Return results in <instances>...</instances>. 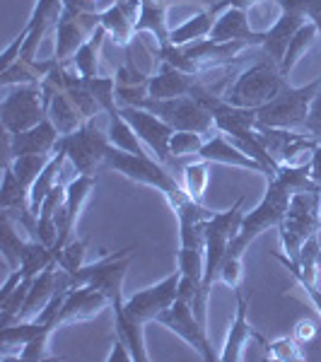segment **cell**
Segmentation results:
<instances>
[{
    "instance_id": "cell-1",
    "label": "cell",
    "mask_w": 321,
    "mask_h": 362,
    "mask_svg": "<svg viewBox=\"0 0 321 362\" xmlns=\"http://www.w3.org/2000/svg\"><path fill=\"white\" fill-rule=\"evenodd\" d=\"M290 198H293V194H290L276 177L268 179V189H266L264 198H261L259 206H256L252 213H244L242 227H239L237 235L230 239V247H227L225 259L242 261L249 249V244H252L261 232L271 230V227H278L283 223L285 213H288V206H290Z\"/></svg>"
},
{
    "instance_id": "cell-2",
    "label": "cell",
    "mask_w": 321,
    "mask_h": 362,
    "mask_svg": "<svg viewBox=\"0 0 321 362\" xmlns=\"http://www.w3.org/2000/svg\"><path fill=\"white\" fill-rule=\"evenodd\" d=\"M107 167L116 169V172L124 174L126 179L136 181V184L157 189L160 194H165L172 208L182 206L186 198H191L186 194L184 186L174 179V174H169L162 162H155L153 157H148V155H133L112 145L107 153Z\"/></svg>"
},
{
    "instance_id": "cell-3",
    "label": "cell",
    "mask_w": 321,
    "mask_h": 362,
    "mask_svg": "<svg viewBox=\"0 0 321 362\" xmlns=\"http://www.w3.org/2000/svg\"><path fill=\"white\" fill-rule=\"evenodd\" d=\"M288 80H285L283 70L276 61L266 58L261 63H254L235 80V85L225 92L223 99L232 107L242 109H261L271 99H276L285 90Z\"/></svg>"
},
{
    "instance_id": "cell-4",
    "label": "cell",
    "mask_w": 321,
    "mask_h": 362,
    "mask_svg": "<svg viewBox=\"0 0 321 362\" xmlns=\"http://www.w3.org/2000/svg\"><path fill=\"white\" fill-rule=\"evenodd\" d=\"M321 227V191H302L290 198L288 213L278 225L283 251L290 259H297L302 244Z\"/></svg>"
},
{
    "instance_id": "cell-5",
    "label": "cell",
    "mask_w": 321,
    "mask_h": 362,
    "mask_svg": "<svg viewBox=\"0 0 321 362\" xmlns=\"http://www.w3.org/2000/svg\"><path fill=\"white\" fill-rule=\"evenodd\" d=\"M319 87H321V78H317L314 83H309L305 87L285 85V90L276 99H271L261 109H256V121L271 128H285V131L305 128L309 107H312V99L317 97Z\"/></svg>"
},
{
    "instance_id": "cell-6",
    "label": "cell",
    "mask_w": 321,
    "mask_h": 362,
    "mask_svg": "<svg viewBox=\"0 0 321 362\" xmlns=\"http://www.w3.org/2000/svg\"><path fill=\"white\" fill-rule=\"evenodd\" d=\"M46 114H49V102H46L42 83L17 85L0 104V121H3L5 133L29 131L42 124Z\"/></svg>"
},
{
    "instance_id": "cell-7",
    "label": "cell",
    "mask_w": 321,
    "mask_h": 362,
    "mask_svg": "<svg viewBox=\"0 0 321 362\" xmlns=\"http://www.w3.org/2000/svg\"><path fill=\"white\" fill-rule=\"evenodd\" d=\"M138 107L160 116V119L172 126L174 131H196V133H201V136H208L215 126L213 114H210L206 104H203L201 99H196L194 95L174 97V99L145 97Z\"/></svg>"
},
{
    "instance_id": "cell-8",
    "label": "cell",
    "mask_w": 321,
    "mask_h": 362,
    "mask_svg": "<svg viewBox=\"0 0 321 362\" xmlns=\"http://www.w3.org/2000/svg\"><path fill=\"white\" fill-rule=\"evenodd\" d=\"M63 143L68 150V160L75 165L78 174L97 177L99 169L107 167V153L112 148V140H109V133H102L95 126V119L87 121L70 136H63Z\"/></svg>"
},
{
    "instance_id": "cell-9",
    "label": "cell",
    "mask_w": 321,
    "mask_h": 362,
    "mask_svg": "<svg viewBox=\"0 0 321 362\" xmlns=\"http://www.w3.org/2000/svg\"><path fill=\"white\" fill-rule=\"evenodd\" d=\"M155 321L165 326V329H169L172 334H177L184 343H189V346L194 348L206 362L220 360L218 355L213 353V346H210V341H208L206 324L196 317L191 302L179 300L177 297V302H174L169 309H165V312H162Z\"/></svg>"
},
{
    "instance_id": "cell-10",
    "label": "cell",
    "mask_w": 321,
    "mask_h": 362,
    "mask_svg": "<svg viewBox=\"0 0 321 362\" xmlns=\"http://www.w3.org/2000/svg\"><path fill=\"white\" fill-rule=\"evenodd\" d=\"M179 280H182V273L179 268L172 273V276L162 278L160 283L150 285V288L140 290V293L131 295L126 300V314L131 319L140 321V324H148V321H155L165 309H169L177 302L179 297Z\"/></svg>"
},
{
    "instance_id": "cell-11",
    "label": "cell",
    "mask_w": 321,
    "mask_h": 362,
    "mask_svg": "<svg viewBox=\"0 0 321 362\" xmlns=\"http://www.w3.org/2000/svg\"><path fill=\"white\" fill-rule=\"evenodd\" d=\"M121 116L131 124L136 136L140 138V143L153 150L157 162L167 165L172 160V155H169V138L174 136L172 126L143 107H121Z\"/></svg>"
},
{
    "instance_id": "cell-12",
    "label": "cell",
    "mask_w": 321,
    "mask_h": 362,
    "mask_svg": "<svg viewBox=\"0 0 321 362\" xmlns=\"http://www.w3.org/2000/svg\"><path fill=\"white\" fill-rule=\"evenodd\" d=\"M102 25V13H63L56 27V61L66 63L75 56V51L83 46L97 27Z\"/></svg>"
},
{
    "instance_id": "cell-13",
    "label": "cell",
    "mask_w": 321,
    "mask_h": 362,
    "mask_svg": "<svg viewBox=\"0 0 321 362\" xmlns=\"http://www.w3.org/2000/svg\"><path fill=\"white\" fill-rule=\"evenodd\" d=\"M61 133L54 121L46 116L42 124H37L22 133H5V162H13L17 155H54Z\"/></svg>"
},
{
    "instance_id": "cell-14",
    "label": "cell",
    "mask_w": 321,
    "mask_h": 362,
    "mask_svg": "<svg viewBox=\"0 0 321 362\" xmlns=\"http://www.w3.org/2000/svg\"><path fill=\"white\" fill-rule=\"evenodd\" d=\"M196 157L198 160H206V162H215V165H232V167L252 169V172H256V174H266V177H271V172H268L259 160H254L252 155H247L237 143H232V140L220 131L203 143L201 153H198Z\"/></svg>"
},
{
    "instance_id": "cell-15",
    "label": "cell",
    "mask_w": 321,
    "mask_h": 362,
    "mask_svg": "<svg viewBox=\"0 0 321 362\" xmlns=\"http://www.w3.org/2000/svg\"><path fill=\"white\" fill-rule=\"evenodd\" d=\"M264 32H256L252 29V22H249V13L239 8H227L223 13H218V20H215V27L210 32L208 39L220 44L227 42H249V44H264Z\"/></svg>"
},
{
    "instance_id": "cell-16",
    "label": "cell",
    "mask_w": 321,
    "mask_h": 362,
    "mask_svg": "<svg viewBox=\"0 0 321 362\" xmlns=\"http://www.w3.org/2000/svg\"><path fill=\"white\" fill-rule=\"evenodd\" d=\"M107 307H112V302L102 290L92 288V285H80V288H73L66 295V302H63L61 312H58V324L92 319Z\"/></svg>"
},
{
    "instance_id": "cell-17",
    "label": "cell",
    "mask_w": 321,
    "mask_h": 362,
    "mask_svg": "<svg viewBox=\"0 0 321 362\" xmlns=\"http://www.w3.org/2000/svg\"><path fill=\"white\" fill-rule=\"evenodd\" d=\"M140 15V0H116L102 13V27L116 44L128 46L136 37V22Z\"/></svg>"
},
{
    "instance_id": "cell-18",
    "label": "cell",
    "mask_w": 321,
    "mask_h": 362,
    "mask_svg": "<svg viewBox=\"0 0 321 362\" xmlns=\"http://www.w3.org/2000/svg\"><path fill=\"white\" fill-rule=\"evenodd\" d=\"M305 22H307L305 15L295 13V10H280L278 20L264 32L266 37H264V44L261 46H264L266 56L280 66L285 58V51H288V46H290V39L295 37V32L305 25Z\"/></svg>"
},
{
    "instance_id": "cell-19",
    "label": "cell",
    "mask_w": 321,
    "mask_h": 362,
    "mask_svg": "<svg viewBox=\"0 0 321 362\" xmlns=\"http://www.w3.org/2000/svg\"><path fill=\"white\" fill-rule=\"evenodd\" d=\"M198 85L196 75L186 73V70L174 68L172 63L162 61L160 73L153 75L148 83V97L153 99H174V97H186L194 92Z\"/></svg>"
},
{
    "instance_id": "cell-20",
    "label": "cell",
    "mask_w": 321,
    "mask_h": 362,
    "mask_svg": "<svg viewBox=\"0 0 321 362\" xmlns=\"http://www.w3.org/2000/svg\"><path fill=\"white\" fill-rule=\"evenodd\" d=\"M247 300H244L242 293H237V314L232 319V326L227 331V341H225V348L220 353V360L223 362H237L244 358V346L254 338V331L247 321Z\"/></svg>"
},
{
    "instance_id": "cell-21",
    "label": "cell",
    "mask_w": 321,
    "mask_h": 362,
    "mask_svg": "<svg viewBox=\"0 0 321 362\" xmlns=\"http://www.w3.org/2000/svg\"><path fill=\"white\" fill-rule=\"evenodd\" d=\"M124 305H126V300L112 302L114 321H116V336L126 341V346L131 348V353H133V360H136V362H148L150 355H148V348H145V334H143L145 324H140V321L128 317Z\"/></svg>"
},
{
    "instance_id": "cell-22",
    "label": "cell",
    "mask_w": 321,
    "mask_h": 362,
    "mask_svg": "<svg viewBox=\"0 0 321 362\" xmlns=\"http://www.w3.org/2000/svg\"><path fill=\"white\" fill-rule=\"evenodd\" d=\"M150 32L157 39V44L169 46V22H167V3L160 0H140V15L136 22V34Z\"/></svg>"
},
{
    "instance_id": "cell-23",
    "label": "cell",
    "mask_w": 321,
    "mask_h": 362,
    "mask_svg": "<svg viewBox=\"0 0 321 362\" xmlns=\"http://www.w3.org/2000/svg\"><path fill=\"white\" fill-rule=\"evenodd\" d=\"M3 191H0V208L3 213H8L10 218L20 213H32V206H29V189L17 179L15 169L10 162L3 165Z\"/></svg>"
},
{
    "instance_id": "cell-24",
    "label": "cell",
    "mask_w": 321,
    "mask_h": 362,
    "mask_svg": "<svg viewBox=\"0 0 321 362\" xmlns=\"http://www.w3.org/2000/svg\"><path fill=\"white\" fill-rule=\"evenodd\" d=\"M58 66L56 58L46 63L39 61H27V58H17L10 68L0 70V85L10 87V85H32V83H42L46 75Z\"/></svg>"
},
{
    "instance_id": "cell-25",
    "label": "cell",
    "mask_w": 321,
    "mask_h": 362,
    "mask_svg": "<svg viewBox=\"0 0 321 362\" xmlns=\"http://www.w3.org/2000/svg\"><path fill=\"white\" fill-rule=\"evenodd\" d=\"M215 20H218V13H215L213 8L189 17V20H184L182 25L174 27L172 32H169V44L172 46H189L194 42H201V39H208L210 32H213V27H215Z\"/></svg>"
},
{
    "instance_id": "cell-26",
    "label": "cell",
    "mask_w": 321,
    "mask_h": 362,
    "mask_svg": "<svg viewBox=\"0 0 321 362\" xmlns=\"http://www.w3.org/2000/svg\"><path fill=\"white\" fill-rule=\"evenodd\" d=\"M46 116L54 121V126L58 128V133H61V136H70V133H75L80 126L87 124V121L83 119V114H80V109L75 107V102L70 99V95L66 90L51 95L49 114H46Z\"/></svg>"
},
{
    "instance_id": "cell-27",
    "label": "cell",
    "mask_w": 321,
    "mask_h": 362,
    "mask_svg": "<svg viewBox=\"0 0 321 362\" xmlns=\"http://www.w3.org/2000/svg\"><path fill=\"white\" fill-rule=\"evenodd\" d=\"M17 230H20V225H17L8 213L0 215V251H3V259L10 271H17V268H20L22 251L27 247V242L20 237Z\"/></svg>"
},
{
    "instance_id": "cell-28",
    "label": "cell",
    "mask_w": 321,
    "mask_h": 362,
    "mask_svg": "<svg viewBox=\"0 0 321 362\" xmlns=\"http://www.w3.org/2000/svg\"><path fill=\"white\" fill-rule=\"evenodd\" d=\"M107 37V29L102 25L97 27V32L92 34L87 42L75 51V56L70 58L73 61L75 73H80L83 78H95L97 75V63H99V51H102V42Z\"/></svg>"
},
{
    "instance_id": "cell-29",
    "label": "cell",
    "mask_w": 321,
    "mask_h": 362,
    "mask_svg": "<svg viewBox=\"0 0 321 362\" xmlns=\"http://www.w3.org/2000/svg\"><path fill=\"white\" fill-rule=\"evenodd\" d=\"M314 42H319L317 27H314L312 22H305V25L295 32V37L290 39V46H288V51H285V58H283V63H280V70H283L285 78L293 73V68L300 63V58L312 49Z\"/></svg>"
},
{
    "instance_id": "cell-30",
    "label": "cell",
    "mask_w": 321,
    "mask_h": 362,
    "mask_svg": "<svg viewBox=\"0 0 321 362\" xmlns=\"http://www.w3.org/2000/svg\"><path fill=\"white\" fill-rule=\"evenodd\" d=\"M109 116V140H112L114 148L126 150V153L133 155H145L143 145H140V138L136 136V131L131 128V124L121 116V107L116 112L107 114Z\"/></svg>"
},
{
    "instance_id": "cell-31",
    "label": "cell",
    "mask_w": 321,
    "mask_h": 362,
    "mask_svg": "<svg viewBox=\"0 0 321 362\" xmlns=\"http://www.w3.org/2000/svg\"><path fill=\"white\" fill-rule=\"evenodd\" d=\"M51 264H56L54 249L46 247L39 239H29L25 251H22V264H20V271L25 273V278H37Z\"/></svg>"
},
{
    "instance_id": "cell-32",
    "label": "cell",
    "mask_w": 321,
    "mask_h": 362,
    "mask_svg": "<svg viewBox=\"0 0 321 362\" xmlns=\"http://www.w3.org/2000/svg\"><path fill=\"white\" fill-rule=\"evenodd\" d=\"M51 157L54 155H17L10 165H13L17 179H20L27 189H32V184L37 181L39 174L44 172V167L49 165Z\"/></svg>"
},
{
    "instance_id": "cell-33",
    "label": "cell",
    "mask_w": 321,
    "mask_h": 362,
    "mask_svg": "<svg viewBox=\"0 0 321 362\" xmlns=\"http://www.w3.org/2000/svg\"><path fill=\"white\" fill-rule=\"evenodd\" d=\"M208 165L210 162H206V160H196L194 165L184 167V184L182 186L186 189V194L191 198H196V201H201L203 191H206V186H208V179H210Z\"/></svg>"
},
{
    "instance_id": "cell-34",
    "label": "cell",
    "mask_w": 321,
    "mask_h": 362,
    "mask_svg": "<svg viewBox=\"0 0 321 362\" xmlns=\"http://www.w3.org/2000/svg\"><path fill=\"white\" fill-rule=\"evenodd\" d=\"M177 268L186 278H196L203 283V271H206V251L194 247H182L177 254Z\"/></svg>"
},
{
    "instance_id": "cell-35",
    "label": "cell",
    "mask_w": 321,
    "mask_h": 362,
    "mask_svg": "<svg viewBox=\"0 0 321 362\" xmlns=\"http://www.w3.org/2000/svg\"><path fill=\"white\" fill-rule=\"evenodd\" d=\"M54 254H56V264L61 266L63 271H68V273L78 271V268L83 266L85 254H87V239L73 237V239H70V242L66 244V247L54 251Z\"/></svg>"
},
{
    "instance_id": "cell-36",
    "label": "cell",
    "mask_w": 321,
    "mask_h": 362,
    "mask_svg": "<svg viewBox=\"0 0 321 362\" xmlns=\"http://www.w3.org/2000/svg\"><path fill=\"white\" fill-rule=\"evenodd\" d=\"M206 143V136L196 131H174V136L169 138V155L172 157H184V155H198Z\"/></svg>"
},
{
    "instance_id": "cell-37",
    "label": "cell",
    "mask_w": 321,
    "mask_h": 362,
    "mask_svg": "<svg viewBox=\"0 0 321 362\" xmlns=\"http://www.w3.org/2000/svg\"><path fill=\"white\" fill-rule=\"evenodd\" d=\"M266 360H278V362H297V360H305V353H302V343H297L293 336L278 338V341L268 343V348H266Z\"/></svg>"
},
{
    "instance_id": "cell-38",
    "label": "cell",
    "mask_w": 321,
    "mask_h": 362,
    "mask_svg": "<svg viewBox=\"0 0 321 362\" xmlns=\"http://www.w3.org/2000/svg\"><path fill=\"white\" fill-rule=\"evenodd\" d=\"M54 334V329H46L42 331L39 336H34L32 341H27L22 350H17L15 358L17 360H25V362H42V360H49L54 355L49 353V338Z\"/></svg>"
},
{
    "instance_id": "cell-39",
    "label": "cell",
    "mask_w": 321,
    "mask_h": 362,
    "mask_svg": "<svg viewBox=\"0 0 321 362\" xmlns=\"http://www.w3.org/2000/svg\"><path fill=\"white\" fill-rule=\"evenodd\" d=\"M276 5L280 10H295V13L305 15V20L317 27L321 46V0H278Z\"/></svg>"
},
{
    "instance_id": "cell-40",
    "label": "cell",
    "mask_w": 321,
    "mask_h": 362,
    "mask_svg": "<svg viewBox=\"0 0 321 362\" xmlns=\"http://www.w3.org/2000/svg\"><path fill=\"white\" fill-rule=\"evenodd\" d=\"M242 276H244V264H242V261H237V259H225L223 266H220V273H218V278L232 290L239 288Z\"/></svg>"
},
{
    "instance_id": "cell-41",
    "label": "cell",
    "mask_w": 321,
    "mask_h": 362,
    "mask_svg": "<svg viewBox=\"0 0 321 362\" xmlns=\"http://www.w3.org/2000/svg\"><path fill=\"white\" fill-rule=\"evenodd\" d=\"M307 136L312 140L321 143V87L317 92V97L312 99V107H309V116H307V126H305Z\"/></svg>"
},
{
    "instance_id": "cell-42",
    "label": "cell",
    "mask_w": 321,
    "mask_h": 362,
    "mask_svg": "<svg viewBox=\"0 0 321 362\" xmlns=\"http://www.w3.org/2000/svg\"><path fill=\"white\" fill-rule=\"evenodd\" d=\"M63 203H66V186H63V184H56L54 189L49 191V196L44 198L39 215H46V218H54V215L58 213V208H61Z\"/></svg>"
},
{
    "instance_id": "cell-43",
    "label": "cell",
    "mask_w": 321,
    "mask_h": 362,
    "mask_svg": "<svg viewBox=\"0 0 321 362\" xmlns=\"http://www.w3.org/2000/svg\"><path fill=\"white\" fill-rule=\"evenodd\" d=\"M107 362H136L124 338L116 336V341L112 343V350H109V355H107Z\"/></svg>"
},
{
    "instance_id": "cell-44",
    "label": "cell",
    "mask_w": 321,
    "mask_h": 362,
    "mask_svg": "<svg viewBox=\"0 0 321 362\" xmlns=\"http://www.w3.org/2000/svg\"><path fill=\"white\" fill-rule=\"evenodd\" d=\"M314 336H317V324L314 321H309V319H302L300 324L295 326V331H293V338L297 343H309V341H314Z\"/></svg>"
},
{
    "instance_id": "cell-45",
    "label": "cell",
    "mask_w": 321,
    "mask_h": 362,
    "mask_svg": "<svg viewBox=\"0 0 321 362\" xmlns=\"http://www.w3.org/2000/svg\"><path fill=\"white\" fill-rule=\"evenodd\" d=\"M295 280L300 283V288L305 290V295L312 300V305H314V309H317V314L321 317V290L317 288V283H309L307 278H302V276H295Z\"/></svg>"
},
{
    "instance_id": "cell-46",
    "label": "cell",
    "mask_w": 321,
    "mask_h": 362,
    "mask_svg": "<svg viewBox=\"0 0 321 362\" xmlns=\"http://www.w3.org/2000/svg\"><path fill=\"white\" fill-rule=\"evenodd\" d=\"M309 177H312L314 184L321 186V143L314 145V150H312V160H309Z\"/></svg>"
},
{
    "instance_id": "cell-47",
    "label": "cell",
    "mask_w": 321,
    "mask_h": 362,
    "mask_svg": "<svg viewBox=\"0 0 321 362\" xmlns=\"http://www.w3.org/2000/svg\"><path fill=\"white\" fill-rule=\"evenodd\" d=\"M22 280H25V273H22L20 268H17V271H10V276H8V280H5L3 290H0V300H3V297H8L10 293H13V290L17 288V285L22 283Z\"/></svg>"
},
{
    "instance_id": "cell-48",
    "label": "cell",
    "mask_w": 321,
    "mask_h": 362,
    "mask_svg": "<svg viewBox=\"0 0 321 362\" xmlns=\"http://www.w3.org/2000/svg\"><path fill=\"white\" fill-rule=\"evenodd\" d=\"M256 3V0H220V3H215L213 5V10L215 13H223V10L227 8H239V10H247L249 13V8Z\"/></svg>"
},
{
    "instance_id": "cell-49",
    "label": "cell",
    "mask_w": 321,
    "mask_h": 362,
    "mask_svg": "<svg viewBox=\"0 0 321 362\" xmlns=\"http://www.w3.org/2000/svg\"><path fill=\"white\" fill-rule=\"evenodd\" d=\"M261 3H278V0H261Z\"/></svg>"
},
{
    "instance_id": "cell-50",
    "label": "cell",
    "mask_w": 321,
    "mask_h": 362,
    "mask_svg": "<svg viewBox=\"0 0 321 362\" xmlns=\"http://www.w3.org/2000/svg\"><path fill=\"white\" fill-rule=\"evenodd\" d=\"M160 3H167V5H169V3H172V0H160Z\"/></svg>"
}]
</instances>
